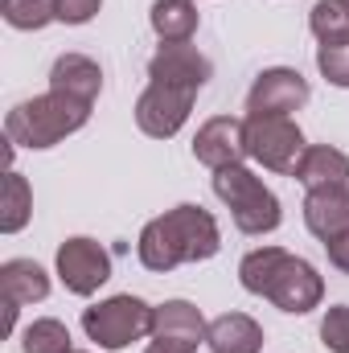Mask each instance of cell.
Returning <instances> with one entry per match:
<instances>
[{
  "mask_svg": "<svg viewBox=\"0 0 349 353\" xmlns=\"http://www.w3.org/2000/svg\"><path fill=\"white\" fill-rule=\"evenodd\" d=\"M218 251H222V230H218L214 214L201 210V205L165 210L161 218H152L140 230V243H136L140 263L148 271H157V275H165L181 263H206Z\"/></svg>",
  "mask_w": 349,
  "mask_h": 353,
  "instance_id": "1",
  "label": "cell"
},
{
  "mask_svg": "<svg viewBox=\"0 0 349 353\" xmlns=\"http://www.w3.org/2000/svg\"><path fill=\"white\" fill-rule=\"evenodd\" d=\"M239 283L251 296L271 300L279 312H292V316H304V312L321 308V300H325L321 271L283 247H255L251 255H243Z\"/></svg>",
  "mask_w": 349,
  "mask_h": 353,
  "instance_id": "2",
  "label": "cell"
},
{
  "mask_svg": "<svg viewBox=\"0 0 349 353\" xmlns=\"http://www.w3.org/2000/svg\"><path fill=\"white\" fill-rule=\"evenodd\" d=\"M90 119V103L83 99H70L62 90H46V94H33L25 103H17L8 115H4V136L8 144L17 148H54L62 144L66 136L83 132Z\"/></svg>",
  "mask_w": 349,
  "mask_h": 353,
  "instance_id": "3",
  "label": "cell"
},
{
  "mask_svg": "<svg viewBox=\"0 0 349 353\" xmlns=\"http://www.w3.org/2000/svg\"><path fill=\"white\" fill-rule=\"evenodd\" d=\"M214 193L218 201L230 210L235 226L243 234H271L279 230L283 222V210H279V197L263 185V176L247 165H230V169H218L214 173Z\"/></svg>",
  "mask_w": 349,
  "mask_h": 353,
  "instance_id": "4",
  "label": "cell"
},
{
  "mask_svg": "<svg viewBox=\"0 0 349 353\" xmlns=\"http://www.w3.org/2000/svg\"><path fill=\"white\" fill-rule=\"evenodd\" d=\"M83 333L99 350H128L132 341L152 333V304L123 292V296H107L99 304L83 308Z\"/></svg>",
  "mask_w": 349,
  "mask_h": 353,
  "instance_id": "5",
  "label": "cell"
},
{
  "mask_svg": "<svg viewBox=\"0 0 349 353\" xmlns=\"http://www.w3.org/2000/svg\"><path fill=\"white\" fill-rule=\"evenodd\" d=\"M247 157L271 169V173H288L296 169V161L304 157V132L292 115H247Z\"/></svg>",
  "mask_w": 349,
  "mask_h": 353,
  "instance_id": "6",
  "label": "cell"
},
{
  "mask_svg": "<svg viewBox=\"0 0 349 353\" xmlns=\"http://www.w3.org/2000/svg\"><path fill=\"white\" fill-rule=\"evenodd\" d=\"M193 99L189 90L165 87V83H148L136 99V128L152 140H173L177 132L185 128L189 111H193Z\"/></svg>",
  "mask_w": 349,
  "mask_h": 353,
  "instance_id": "7",
  "label": "cell"
},
{
  "mask_svg": "<svg viewBox=\"0 0 349 353\" xmlns=\"http://www.w3.org/2000/svg\"><path fill=\"white\" fill-rule=\"evenodd\" d=\"M58 279L66 283V292L74 296H94L107 279H111V255L87 239V234H74L58 247Z\"/></svg>",
  "mask_w": 349,
  "mask_h": 353,
  "instance_id": "8",
  "label": "cell"
},
{
  "mask_svg": "<svg viewBox=\"0 0 349 353\" xmlns=\"http://www.w3.org/2000/svg\"><path fill=\"white\" fill-rule=\"evenodd\" d=\"M312 99V87L292 66H271L247 90V115H292Z\"/></svg>",
  "mask_w": 349,
  "mask_h": 353,
  "instance_id": "9",
  "label": "cell"
},
{
  "mask_svg": "<svg viewBox=\"0 0 349 353\" xmlns=\"http://www.w3.org/2000/svg\"><path fill=\"white\" fill-rule=\"evenodd\" d=\"M210 74H214V62L197 46H189V41H161V50L148 58V79L152 83L189 90V94H197L206 87Z\"/></svg>",
  "mask_w": 349,
  "mask_h": 353,
  "instance_id": "10",
  "label": "cell"
},
{
  "mask_svg": "<svg viewBox=\"0 0 349 353\" xmlns=\"http://www.w3.org/2000/svg\"><path fill=\"white\" fill-rule=\"evenodd\" d=\"M193 157L206 165V169H230V165H243L247 161V123L235 119V115H214L197 128L193 136Z\"/></svg>",
  "mask_w": 349,
  "mask_h": 353,
  "instance_id": "11",
  "label": "cell"
},
{
  "mask_svg": "<svg viewBox=\"0 0 349 353\" xmlns=\"http://www.w3.org/2000/svg\"><path fill=\"white\" fill-rule=\"evenodd\" d=\"M304 226H308V234H317L321 243H329L333 234L349 230V185H337V189H308V193H304Z\"/></svg>",
  "mask_w": 349,
  "mask_h": 353,
  "instance_id": "12",
  "label": "cell"
},
{
  "mask_svg": "<svg viewBox=\"0 0 349 353\" xmlns=\"http://www.w3.org/2000/svg\"><path fill=\"white\" fill-rule=\"evenodd\" d=\"M292 176L304 189H337V185H349V157L333 144H308Z\"/></svg>",
  "mask_w": 349,
  "mask_h": 353,
  "instance_id": "13",
  "label": "cell"
},
{
  "mask_svg": "<svg viewBox=\"0 0 349 353\" xmlns=\"http://www.w3.org/2000/svg\"><path fill=\"white\" fill-rule=\"evenodd\" d=\"M50 90H62L70 99L94 103L99 90H103V70H99V62L87 58V54H62L50 66Z\"/></svg>",
  "mask_w": 349,
  "mask_h": 353,
  "instance_id": "14",
  "label": "cell"
},
{
  "mask_svg": "<svg viewBox=\"0 0 349 353\" xmlns=\"http://www.w3.org/2000/svg\"><path fill=\"white\" fill-rule=\"evenodd\" d=\"M206 329H210V321H206L201 308L189 304V300H165V304L152 308V337L201 345V341H206Z\"/></svg>",
  "mask_w": 349,
  "mask_h": 353,
  "instance_id": "15",
  "label": "cell"
},
{
  "mask_svg": "<svg viewBox=\"0 0 349 353\" xmlns=\"http://www.w3.org/2000/svg\"><path fill=\"white\" fill-rule=\"evenodd\" d=\"M206 345L214 353H259L263 350V325L247 312H222L206 329Z\"/></svg>",
  "mask_w": 349,
  "mask_h": 353,
  "instance_id": "16",
  "label": "cell"
},
{
  "mask_svg": "<svg viewBox=\"0 0 349 353\" xmlns=\"http://www.w3.org/2000/svg\"><path fill=\"white\" fill-rule=\"evenodd\" d=\"M0 292H4V304H17V308L41 304L50 296V275L33 259H4L0 263Z\"/></svg>",
  "mask_w": 349,
  "mask_h": 353,
  "instance_id": "17",
  "label": "cell"
},
{
  "mask_svg": "<svg viewBox=\"0 0 349 353\" xmlns=\"http://www.w3.org/2000/svg\"><path fill=\"white\" fill-rule=\"evenodd\" d=\"M197 4L193 0H152L148 25L161 41H189L197 33Z\"/></svg>",
  "mask_w": 349,
  "mask_h": 353,
  "instance_id": "18",
  "label": "cell"
},
{
  "mask_svg": "<svg viewBox=\"0 0 349 353\" xmlns=\"http://www.w3.org/2000/svg\"><path fill=\"white\" fill-rule=\"evenodd\" d=\"M29 218H33V189H29V181L17 169H8V176H4V201H0V230L17 234V230L29 226Z\"/></svg>",
  "mask_w": 349,
  "mask_h": 353,
  "instance_id": "19",
  "label": "cell"
},
{
  "mask_svg": "<svg viewBox=\"0 0 349 353\" xmlns=\"http://www.w3.org/2000/svg\"><path fill=\"white\" fill-rule=\"evenodd\" d=\"M21 353H74L70 329L54 316H41L21 333Z\"/></svg>",
  "mask_w": 349,
  "mask_h": 353,
  "instance_id": "20",
  "label": "cell"
},
{
  "mask_svg": "<svg viewBox=\"0 0 349 353\" xmlns=\"http://www.w3.org/2000/svg\"><path fill=\"white\" fill-rule=\"evenodd\" d=\"M0 12L12 29L21 33H37L50 21H58V0H0Z\"/></svg>",
  "mask_w": 349,
  "mask_h": 353,
  "instance_id": "21",
  "label": "cell"
},
{
  "mask_svg": "<svg viewBox=\"0 0 349 353\" xmlns=\"http://www.w3.org/2000/svg\"><path fill=\"white\" fill-rule=\"evenodd\" d=\"M308 29L317 41H349V8L341 0H317L308 12Z\"/></svg>",
  "mask_w": 349,
  "mask_h": 353,
  "instance_id": "22",
  "label": "cell"
},
{
  "mask_svg": "<svg viewBox=\"0 0 349 353\" xmlns=\"http://www.w3.org/2000/svg\"><path fill=\"white\" fill-rule=\"evenodd\" d=\"M317 70L333 87L349 90V41H321L317 46Z\"/></svg>",
  "mask_w": 349,
  "mask_h": 353,
  "instance_id": "23",
  "label": "cell"
},
{
  "mask_svg": "<svg viewBox=\"0 0 349 353\" xmlns=\"http://www.w3.org/2000/svg\"><path fill=\"white\" fill-rule=\"evenodd\" d=\"M321 345L329 353H349V304H333L321 321Z\"/></svg>",
  "mask_w": 349,
  "mask_h": 353,
  "instance_id": "24",
  "label": "cell"
},
{
  "mask_svg": "<svg viewBox=\"0 0 349 353\" xmlns=\"http://www.w3.org/2000/svg\"><path fill=\"white\" fill-rule=\"evenodd\" d=\"M103 0H58V21L62 25H87L99 17Z\"/></svg>",
  "mask_w": 349,
  "mask_h": 353,
  "instance_id": "25",
  "label": "cell"
},
{
  "mask_svg": "<svg viewBox=\"0 0 349 353\" xmlns=\"http://www.w3.org/2000/svg\"><path fill=\"white\" fill-rule=\"evenodd\" d=\"M325 251H329V263L337 267L341 275H349V230H341V234H333V239L325 243Z\"/></svg>",
  "mask_w": 349,
  "mask_h": 353,
  "instance_id": "26",
  "label": "cell"
},
{
  "mask_svg": "<svg viewBox=\"0 0 349 353\" xmlns=\"http://www.w3.org/2000/svg\"><path fill=\"white\" fill-rule=\"evenodd\" d=\"M144 353H197V345H185V341H169V337H152Z\"/></svg>",
  "mask_w": 349,
  "mask_h": 353,
  "instance_id": "27",
  "label": "cell"
},
{
  "mask_svg": "<svg viewBox=\"0 0 349 353\" xmlns=\"http://www.w3.org/2000/svg\"><path fill=\"white\" fill-rule=\"evenodd\" d=\"M341 4H346V8H349V0H341Z\"/></svg>",
  "mask_w": 349,
  "mask_h": 353,
  "instance_id": "28",
  "label": "cell"
}]
</instances>
